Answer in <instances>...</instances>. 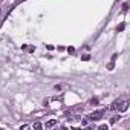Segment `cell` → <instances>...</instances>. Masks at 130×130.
Here are the masks:
<instances>
[{
  "instance_id": "1",
  "label": "cell",
  "mask_w": 130,
  "mask_h": 130,
  "mask_svg": "<svg viewBox=\"0 0 130 130\" xmlns=\"http://www.w3.org/2000/svg\"><path fill=\"white\" fill-rule=\"evenodd\" d=\"M104 116V110H95L93 112V113H90V119L92 121H95V119H100V118H103Z\"/></svg>"
},
{
  "instance_id": "2",
  "label": "cell",
  "mask_w": 130,
  "mask_h": 130,
  "mask_svg": "<svg viewBox=\"0 0 130 130\" xmlns=\"http://www.w3.org/2000/svg\"><path fill=\"white\" fill-rule=\"evenodd\" d=\"M118 106H119V110H121V112H126L127 107H129V103L126 101V103H123V104H118Z\"/></svg>"
},
{
  "instance_id": "3",
  "label": "cell",
  "mask_w": 130,
  "mask_h": 130,
  "mask_svg": "<svg viewBox=\"0 0 130 130\" xmlns=\"http://www.w3.org/2000/svg\"><path fill=\"white\" fill-rule=\"evenodd\" d=\"M55 124H57V121L55 119H51V121L46 123V127H52V126H55Z\"/></svg>"
},
{
  "instance_id": "4",
  "label": "cell",
  "mask_w": 130,
  "mask_h": 130,
  "mask_svg": "<svg viewBox=\"0 0 130 130\" xmlns=\"http://www.w3.org/2000/svg\"><path fill=\"white\" fill-rule=\"evenodd\" d=\"M123 29H124V23H121V25L118 26V31H123Z\"/></svg>"
},
{
  "instance_id": "5",
  "label": "cell",
  "mask_w": 130,
  "mask_h": 130,
  "mask_svg": "<svg viewBox=\"0 0 130 130\" xmlns=\"http://www.w3.org/2000/svg\"><path fill=\"white\" fill-rule=\"evenodd\" d=\"M34 129H41V124H38V123H35V124H34Z\"/></svg>"
},
{
  "instance_id": "6",
  "label": "cell",
  "mask_w": 130,
  "mask_h": 130,
  "mask_svg": "<svg viewBox=\"0 0 130 130\" xmlns=\"http://www.w3.org/2000/svg\"><path fill=\"white\" fill-rule=\"evenodd\" d=\"M118 119H119V116H113V118H112V123H116Z\"/></svg>"
},
{
  "instance_id": "7",
  "label": "cell",
  "mask_w": 130,
  "mask_h": 130,
  "mask_svg": "<svg viewBox=\"0 0 130 130\" xmlns=\"http://www.w3.org/2000/svg\"><path fill=\"white\" fill-rule=\"evenodd\" d=\"M90 104H98V100H90Z\"/></svg>"
},
{
  "instance_id": "8",
  "label": "cell",
  "mask_w": 130,
  "mask_h": 130,
  "mask_svg": "<svg viewBox=\"0 0 130 130\" xmlns=\"http://www.w3.org/2000/svg\"><path fill=\"white\" fill-rule=\"evenodd\" d=\"M100 130H107V126H100Z\"/></svg>"
}]
</instances>
